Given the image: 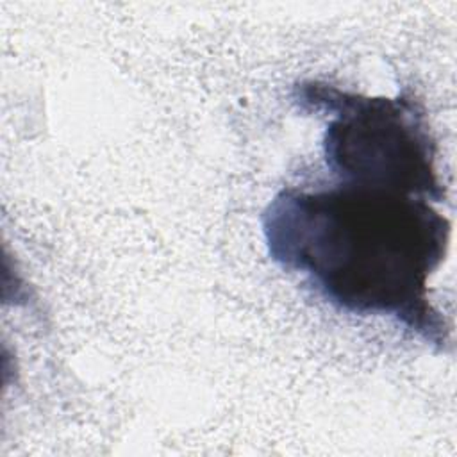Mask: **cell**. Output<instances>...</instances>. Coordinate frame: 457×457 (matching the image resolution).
Masks as SVG:
<instances>
[{
  "instance_id": "obj_1",
  "label": "cell",
  "mask_w": 457,
  "mask_h": 457,
  "mask_svg": "<svg viewBox=\"0 0 457 457\" xmlns=\"http://www.w3.org/2000/svg\"><path fill=\"white\" fill-rule=\"evenodd\" d=\"M271 259L302 273L332 305L391 316L443 348L448 327L428 298V278L445 261L450 221L430 200L339 182L287 187L261 216Z\"/></svg>"
},
{
  "instance_id": "obj_2",
  "label": "cell",
  "mask_w": 457,
  "mask_h": 457,
  "mask_svg": "<svg viewBox=\"0 0 457 457\" xmlns=\"http://www.w3.org/2000/svg\"><path fill=\"white\" fill-rule=\"evenodd\" d=\"M293 98L328 118L323 157L341 182L443 202L436 143L414 98L368 96L318 80L296 84Z\"/></svg>"
}]
</instances>
